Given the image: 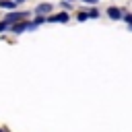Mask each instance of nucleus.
Wrapping results in <instances>:
<instances>
[{
    "instance_id": "obj_8",
    "label": "nucleus",
    "mask_w": 132,
    "mask_h": 132,
    "mask_svg": "<svg viewBox=\"0 0 132 132\" xmlns=\"http://www.w3.org/2000/svg\"><path fill=\"white\" fill-rule=\"evenodd\" d=\"M124 21H126V23L130 25V29H132V14H130V12H124Z\"/></svg>"
},
{
    "instance_id": "obj_1",
    "label": "nucleus",
    "mask_w": 132,
    "mask_h": 132,
    "mask_svg": "<svg viewBox=\"0 0 132 132\" xmlns=\"http://www.w3.org/2000/svg\"><path fill=\"white\" fill-rule=\"evenodd\" d=\"M37 23H19V25H12V33H23L27 29H35Z\"/></svg>"
},
{
    "instance_id": "obj_5",
    "label": "nucleus",
    "mask_w": 132,
    "mask_h": 132,
    "mask_svg": "<svg viewBox=\"0 0 132 132\" xmlns=\"http://www.w3.org/2000/svg\"><path fill=\"white\" fill-rule=\"evenodd\" d=\"M50 10H52V4H47V2H43V4H39V6L35 8V12H37V14H47Z\"/></svg>"
},
{
    "instance_id": "obj_14",
    "label": "nucleus",
    "mask_w": 132,
    "mask_h": 132,
    "mask_svg": "<svg viewBox=\"0 0 132 132\" xmlns=\"http://www.w3.org/2000/svg\"><path fill=\"white\" fill-rule=\"evenodd\" d=\"M70 2H74V0H70Z\"/></svg>"
},
{
    "instance_id": "obj_3",
    "label": "nucleus",
    "mask_w": 132,
    "mask_h": 132,
    "mask_svg": "<svg viewBox=\"0 0 132 132\" xmlns=\"http://www.w3.org/2000/svg\"><path fill=\"white\" fill-rule=\"evenodd\" d=\"M27 16V12H10L6 14V23H16V21H23Z\"/></svg>"
},
{
    "instance_id": "obj_12",
    "label": "nucleus",
    "mask_w": 132,
    "mask_h": 132,
    "mask_svg": "<svg viewBox=\"0 0 132 132\" xmlns=\"http://www.w3.org/2000/svg\"><path fill=\"white\" fill-rule=\"evenodd\" d=\"M16 2H23V0H16Z\"/></svg>"
},
{
    "instance_id": "obj_4",
    "label": "nucleus",
    "mask_w": 132,
    "mask_h": 132,
    "mask_svg": "<svg viewBox=\"0 0 132 132\" xmlns=\"http://www.w3.org/2000/svg\"><path fill=\"white\" fill-rule=\"evenodd\" d=\"M50 23H68V14L66 12H60V14H54V16H47Z\"/></svg>"
},
{
    "instance_id": "obj_2",
    "label": "nucleus",
    "mask_w": 132,
    "mask_h": 132,
    "mask_svg": "<svg viewBox=\"0 0 132 132\" xmlns=\"http://www.w3.org/2000/svg\"><path fill=\"white\" fill-rule=\"evenodd\" d=\"M107 16L113 19V21H120V19H124V12H122L118 6H109V8H107Z\"/></svg>"
},
{
    "instance_id": "obj_10",
    "label": "nucleus",
    "mask_w": 132,
    "mask_h": 132,
    "mask_svg": "<svg viewBox=\"0 0 132 132\" xmlns=\"http://www.w3.org/2000/svg\"><path fill=\"white\" fill-rule=\"evenodd\" d=\"M6 27H8V23H0V31H4Z\"/></svg>"
},
{
    "instance_id": "obj_11",
    "label": "nucleus",
    "mask_w": 132,
    "mask_h": 132,
    "mask_svg": "<svg viewBox=\"0 0 132 132\" xmlns=\"http://www.w3.org/2000/svg\"><path fill=\"white\" fill-rule=\"evenodd\" d=\"M82 2H87V4H97L99 0H82Z\"/></svg>"
},
{
    "instance_id": "obj_13",
    "label": "nucleus",
    "mask_w": 132,
    "mask_h": 132,
    "mask_svg": "<svg viewBox=\"0 0 132 132\" xmlns=\"http://www.w3.org/2000/svg\"><path fill=\"white\" fill-rule=\"evenodd\" d=\"M0 132H4V130H0Z\"/></svg>"
},
{
    "instance_id": "obj_7",
    "label": "nucleus",
    "mask_w": 132,
    "mask_h": 132,
    "mask_svg": "<svg viewBox=\"0 0 132 132\" xmlns=\"http://www.w3.org/2000/svg\"><path fill=\"white\" fill-rule=\"evenodd\" d=\"M76 19L82 23V21H87V19H91V16H89V12H78V16H76Z\"/></svg>"
},
{
    "instance_id": "obj_9",
    "label": "nucleus",
    "mask_w": 132,
    "mask_h": 132,
    "mask_svg": "<svg viewBox=\"0 0 132 132\" xmlns=\"http://www.w3.org/2000/svg\"><path fill=\"white\" fill-rule=\"evenodd\" d=\"M89 16H91V19H97V16H99V12H97L95 8H91V10H89Z\"/></svg>"
},
{
    "instance_id": "obj_6",
    "label": "nucleus",
    "mask_w": 132,
    "mask_h": 132,
    "mask_svg": "<svg viewBox=\"0 0 132 132\" xmlns=\"http://www.w3.org/2000/svg\"><path fill=\"white\" fill-rule=\"evenodd\" d=\"M0 6H4V8H14V6H16V0H0Z\"/></svg>"
}]
</instances>
